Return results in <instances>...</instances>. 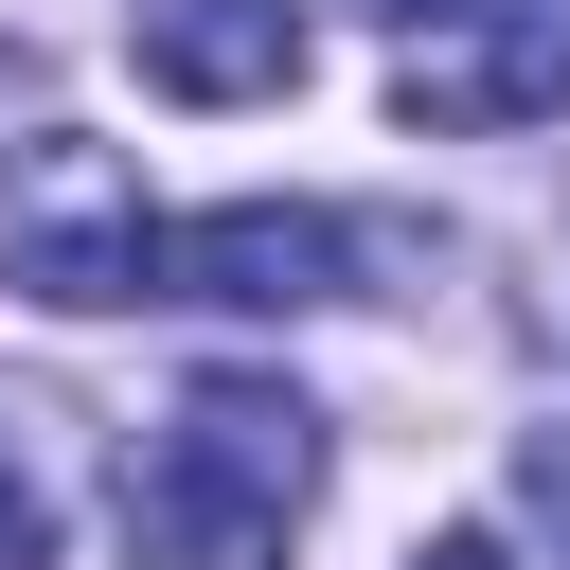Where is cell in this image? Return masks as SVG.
Listing matches in <instances>:
<instances>
[{
	"instance_id": "277c9868",
	"label": "cell",
	"mask_w": 570,
	"mask_h": 570,
	"mask_svg": "<svg viewBox=\"0 0 570 570\" xmlns=\"http://www.w3.org/2000/svg\"><path fill=\"white\" fill-rule=\"evenodd\" d=\"M338 267H356V232L303 196H232V214L160 232V303H214V321H303V303H338Z\"/></svg>"
},
{
	"instance_id": "7a4b0ae2",
	"label": "cell",
	"mask_w": 570,
	"mask_h": 570,
	"mask_svg": "<svg viewBox=\"0 0 570 570\" xmlns=\"http://www.w3.org/2000/svg\"><path fill=\"white\" fill-rule=\"evenodd\" d=\"M0 285H18V303H71V321L160 303V214H142V178H125L107 142H18V160H0Z\"/></svg>"
},
{
	"instance_id": "5b68a950",
	"label": "cell",
	"mask_w": 570,
	"mask_h": 570,
	"mask_svg": "<svg viewBox=\"0 0 570 570\" xmlns=\"http://www.w3.org/2000/svg\"><path fill=\"white\" fill-rule=\"evenodd\" d=\"M125 36H142V89H178V107H267V89H303V0H142Z\"/></svg>"
},
{
	"instance_id": "8992f818",
	"label": "cell",
	"mask_w": 570,
	"mask_h": 570,
	"mask_svg": "<svg viewBox=\"0 0 570 570\" xmlns=\"http://www.w3.org/2000/svg\"><path fill=\"white\" fill-rule=\"evenodd\" d=\"M36 552H53V499H36V463L0 445V570H36Z\"/></svg>"
},
{
	"instance_id": "6da1fadb",
	"label": "cell",
	"mask_w": 570,
	"mask_h": 570,
	"mask_svg": "<svg viewBox=\"0 0 570 570\" xmlns=\"http://www.w3.org/2000/svg\"><path fill=\"white\" fill-rule=\"evenodd\" d=\"M303 499H321V410L285 374H196L125 445V552L142 570H285Z\"/></svg>"
},
{
	"instance_id": "52a82bcc",
	"label": "cell",
	"mask_w": 570,
	"mask_h": 570,
	"mask_svg": "<svg viewBox=\"0 0 570 570\" xmlns=\"http://www.w3.org/2000/svg\"><path fill=\"white\" fill-rule=\"evenodd\" d=\"M517 499L552 517V552H570V445H517Z\"/></svg>"
},
{
	"instance_id": "3957f363",
	"label": "cell",
	"mask_w": 570,
	"mask_h": 570,
	"mask_svg": "<svg viewBox=\"0 0 570 570\" xmlns=\"http://www.w3.org/2000/svg\"><path fill=\"white\" fill-rule=\"evenodd\" d=\"M392 107H410L428 142L570 125V0H428L410 53H392Z\"/></svg>"
},
{
	"instance_id": "ba28073f",
	"label": "cell",
	"mask_w": 570,
	"mask_h": 570,
	"mask_svg": "<svg viewBox=\"0 0 570 570\" xmlns=\"http://www.w3.org/2000/svg\"><path fill=\"white\" fill-rule=\"evenodd\" d=\"M410 570H517V552H499V534H428Z\"/></svg>"
}]
</instances>
